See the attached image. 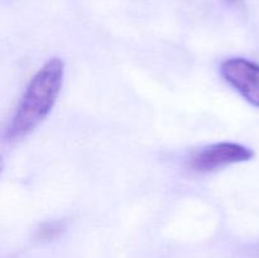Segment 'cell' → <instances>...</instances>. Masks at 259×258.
<instances>
[{"label":"cell","mask_w":259,"mask_h":258,"mask_svg":"<svg viewBox=\"0 0 259 258\" xmlns=\"http://www.w3.org/2000/svg\"><path fill=\"white\" fill-rule=\"evenodd\" d=\"M224 80L248 103L259 108V65L243 57H232L220 66Z\"/></svg>","instance_id":"3957f363"},{"label":"cell","mask_w":259,"mask_h":258,"mask_svg":"<svg viewBox=\"0 0 259 258\" xmlns=\"http://www.w3.org/2000/svg\"><path fill=\"white\" fill-rule=\"evenodd\" d=\"M228 2H229V3H234V2H237V0H228Z\"/></svg>","instance_id":"5b68a950"},{"label":"cell","mask_w":259,"mask_h":258,"mask_svg":"<svg viewBox=\"0 0 259 258\" xmlns=\"http://www.w3.org/2000/svg\"><path fill=\"white\" fill-rule=\"evenodd\" d=\"M63 230H65V224L62 222L45 223L38 229L37 238L39 240H52L60 237Z\"/></svg>","instance_id":"277c9868"},{"label":"cell","mask_w":259,"mask_h":258,"mask_svg":"<svg viewBox=\"0 0 259 258\" xmlns=\"http://www.w3.org/2000/svg\"><path fill=\"white\" fill-rule=\"evenodd\" d=\"M63 77L65 62L60 57L48 60L34 73L8 126L7 138L15 141L28 136L50 115L62 89Z\"/></svg>","instance_id":"6da1fadb"},{"label":"cell","mask_w":259,"mask_h":258,"mask_svg":"<svg viewBox=\"0 0 259 258\" xmlns=\"http://www.w3.org/2000/svg\"><path fill=\"white\" fill-rule=\"evenodd\" d=\"M254 157L249 147L234 142H220L199 149L191 156L189 167L194 172L209 174L235 163L248 162Z\"/></svg>","instance_id":"7a4b0ae2"}]
</instances>
